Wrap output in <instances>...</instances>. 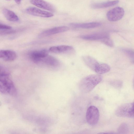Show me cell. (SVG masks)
I'll return each mask as SVG.
<instances>
[{"mask_svg":"<svg viewBox=\"0 0 134 134\" xmlns=\"http://www.w3.org/2000/svg\"><path fill=\"white\" fill-rule=\"evenodd\" d=\"M9 75V71L6 69L0 67V92L3 94L15 96L16 94V90Z\"/></svg>","mask_w":134,"mask_h":134,"instance_id":"6da1fadb","label":"cell"},{"mask_svg":"<svg viewBox=\"0 0 134 134\" xmlns=\"http://www.w3.org/2000/svg\"><path fill=\"white\" fill-rule=\"evenodd\" d=\"M102 79V76L99 74H93L87 76L80 82V89L83 93L89 92L100 82Z\"/></svg>","mask_w":134,"mask_h":134,"instance_id":"7a4b0ae2","label":"cell"},{"mask_svg":"<svg viewBox=\"0 0 134 134\" xmlns=\"http://www.w3.org/2000/svg\"><path fill=\"white\" fill-rule=\"evenodd\" d=\"M115 114L119 117L134 118V101L119 106L116 109Z\"/></svg>","mask_w":134,"mask_h":134,"instance_id":"3957f363","label":"cell"},{"mask_svg":"<svg viewBox=\"0 0 134 134\" xmlns=\"http://www.w3.org/2000/svg\"><path fill=\"white\" fill-rule=\"evenodd\" d=\"M99 116V110L96 107L91 106L88 107L86 114V119L88 124L91 126L96 125L98 122Z\"/></svg>","mask_w":134,"mask_h":134,"instance_id":"277c9868","label":"cell"},{"mask_svg":"<svg viewBox=\"0 0 134 134\" xmlns=\"http://www.w3.org/2000/svg\"><path fill=\"white\" fill-rule=\"evenodd\" d=\"M33 62L37 64L53 68L57 67L60 65L58 60L55 58L49 55L44 57L35 60Z\"/></svg>","mask_w":134,"mask_h":134,"instance_id":"5b68a950","label":"cell"},{"mask_svg":"<svg viewBox=\"0 0 134 134\" xmlns=\"http://www.w3.org/2000/svg\"><path fill=\"white\" fill-rule=\"evenodd\" d=\"M124 13V10L123 8L116 7L109 11L107 13V16L109 21H115L122 19Z\"/></svg>","mask_w":134,"mask_h":134,"instance_id":"8992f818","label":"cell"},{"mask_svg":"<svg viewBox=\"0 0 134 134\" xmlns=\"http://www.w3.org/2000/svg\"><path fill=\"white\" fill-rule=\"evenodd\" d=\"M25 11L27 13L30 15L43 18L51 17L54 15L51 12L34 7L27 8Z\"/></svg>","mask_w":134,"mask_h":134,"instance_id":"52a82bcc","label":"cell"},{"mask_svg":"<svg viewBox=\"0 0 134 134\" xmlns=\"http://www.w3.org/2000/svg\"><path fill=\"white\" fill-rule=\"evenodd\" d=\"M69 28L66 26H60L50 29L42 32L39 35L40 37H43L54 34L63 32L69 30Z\"/></svg>","mask_w":134,"mask_h":134,"instance_id":"ba28073f","label":"cell"},{"mask_svg":"<svg viewBox=\"0 0 134 134\" xmlns=\"http://www.w3.org/2000/svg\"><path fill=\"white\" fill-rule=\"evenodd\" d=\"M110 37L109 34L107 32H99L91 34L83 35L80 37L83 39L88 40H98L100 41L107 37Z\"/></svg>","mask_w":134,"mask_h":134,"instance_id":"9c48e42d","label":"cell"},{"mask_svg":"<svg viewBox=\"0 0 134 134\" xmlns=\"http://www.w3.org/2000/svg\"><path fill=\"white\" fill-rule=\"evenodd\" d=\"M30 2L39 8L51 12H54L55 8L51 4L43 0H30Z\"/></svg>","mask_w":134,"mask_h":134,"instance_id":"30bf717a","label":"cell"},{"mask_svg":"<svg viewBox=\"0 0 134 134\" xmlns=\"http://www.w3.org/2000/svg\"><path fill=\"white\" fill-rule=\"evenodd\" d=\"M0 58L4 61L11 62L15 59L16 54L15 52L12 50H1Z\"/></svg>","mask_w":134,"mask_h":134,"instance_id":"8fae6325","label":"cell"},{"mask_svg":"<svg viewBox=\"0 0 134 134\" xmlns=\"http://www.w3.org/2000/svg\"><path fill=\"white\" fill-rule=\"evenodd\" d=\"M71 46L62 45L57 46H52L50 47L49 50L51 52L55 53H65L69 52L73 50Z\"/></svg>","mask_w":134,"mask_h":134,"instance_id":"7c38bea8","label":"cell"},{"mask_svg":"<svg viewBox=\"0 0 134 134\" xmlns=\"http://www.w3.org/2000/svg\"><path fill=\"white\" fill-rule=\"evenodd\" d=\"M101 25L100 23L97 22H91L84 23H71L70 25L75 28L91 29L97 27Z\"/></svg>","mask_w":134,"mask_h":134,"instance_id":"4fadbf2b","label":"cell"},{"mask_svg":"<svg viewBox=\"0 0 134 134\" xmlns=\"http://www.w3.org/2000/svg\"><path fill=\"white\" fill-rule=\"evenodd\" d=\"M82 58L86 65L93 70L95 71L99 65V63L96 60L90 56H83Z\"/></svg>","mask_w":134,"mask_h":134,"instance_id":"5bb4252c","label":"cell"},{"mask_svg":"<svg viewBox=\"0 0 134 134\" xmlns=\"http://www.w3.org/2000/svg\"><path fill=\"white\" fill-rule=\"evenodd\" d=\"M48 55V51L43 49L33 51L29 53V55L33 61L35 59L44 57Z\"/></svg>","mask_w":134,"mask_h":134,"instance_id":"9a60e30c","label":"cell"},{"mask_svg":"<svg viewBox=\"0 0 134 134\" xmlns=\"http://www.w3.org/2000/svg\"><path fill=\"white\" fill-rule=\"evenodd\" d=\"M2 13L8 21L12 22H17L19 20L17 15L13 11L6 8L2 10Z\"/></svg>","mask_w":134,"mask_h":134,"instance_id":"2e32d148","label":"cell"},{"mask_svg":"<svg viewBox=\"0 0 134 134\" xmlns=\"http://www.w3.org/2000/svg\"><path fill=\"white\" fill-rule=\"evenodd\" d=\"M116 0L101 3H96L91 5L92 8L94 9H99L106 8L114 5L119 2Z\"/></svg>","mask_w":134,"mask_h":134,"instance_id":"e0dca14e","label":"cell"},{"mask_svg":"<svg viewBox=\"0 0 134 134\" xmlns=\"http://www.w3.org/2000/svg\"><path fill=\"white\" fill-rule=\"evenodd\" d=\"M110 66L106 64L103 63L99 64L95 69V71L99 74L107 73L110 70Z\"/></svg>","mask_w":134,"mask_h":134,"instance_id":"ac0fdd59","label":"cell"},{"mask_svg":"<svg viewBox=\"0 0 134 134\" xmlns=\"http://www.w3.org/2000/svg\"><path fill=\"white\" fill-rule=\"evenodd\" d=\"M122 51L130 59L131 62L134 63V50L127 48L121 49Z\"/></svg>","mask_w":134,"mask_h":134,"instance_id":"d6986e66","label":"cell"},{"mask_svg":"<svg viewBox=\"0 0 134 134\" xmlns=\"http://www.w3.org/2000/svg\"><path fill=\"white\" fill-rule=\"evenodd\" d=\"M129 127L127 124L125 123L121 124L117 130V132L119 134L127 133L129 131Z\"/></svg>","mask_w":134,"mask_h":134,"instance_id":"ffe728a7","label":"cell"},{"mask_svg":"<svg viewBox=\"0 0 134 134\" xmlns=\"http://www.w3.org/2000/svg\"><path fill=\"white\" fill-rule=\"evenodd\" d=\"M101 41L109 46L113 47V42L110 37L105 38L102 40Z\"/></svg>","mask_w":134,"mask_h":134,"instance_id":"44dd1931","label":"cell"},{"mask_svg":"<svg viewBox=\"0 0 134 134\" xmlns=\"http://www.w3.org/2000/svg\"><path fill=\"white\" fill-rule=\"evenodd\" d=\"M112 85L117 88H121L122 86V82L119 80H116L114 81L112 83Z\"/></svg>","mask_w":134,"mask_h":134,"instance_id":"7402d4cb","label":"cell"},{"mask_svg":"<svg viewBox=\"0 0 134 134\" xmlns=\"http://www.w3.org/2000/svg\"><path fill=\"white\" fill-rule=\"evenodd\" d=\"M12 28V27L10 26L1 24V23L0 24V30H10Z\"/></svg>","mask_w":134,"mask_h":134,"instance_id":"603a6c76","label":"cell"},{"mask_svg":"<svg viewBox=\"0 0 134 134\" xmlns=\"http://www.w3.org/2000/svg\"><path fill=\"white\" fill-rule=\"evenodd\" d=\"M15 2L17 4H19L20 3L21 0H14Z\"/></svg>","mask_w":134,"mask_h":134,"instance_id":"cb8c5ba5","label":"cell"},{"mask_svg":"<svg viewBox=\"0 0 134 134\" xmlns=\"http://www.w3.org/2000/svg\"><path fill=\"white\" fill-rule=\"evenodd\" d=\"M133 88L134 89V80H133Z\"/></svg>","mask_w":134,"mask_h":134,"instance_id":"d4e9b609","label":"cell"},{"mask_svg":"<svg viewBox=\"0 0 134 134\" xmlns=\"http://www.w3.org/2000/svg\"></svg>","mask_w":134,"mask_h":134,"instance_id":"484cf974","label":"cell"}]
</instances>
